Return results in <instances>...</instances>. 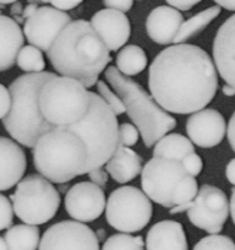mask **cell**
Returning <instances> with one entry per match:
<instances>
[{
	"mask_svg": "<svg viewBox=\"0 0 235 250\" xmlns=\"http://www.w3.org/2000/svg\"><path fill=\"white\" fill-rule=\"evenodd\" d=\"M225 175H227V179L229 180L230 184H233L235 187V158H233V160L227 165V168H225Z\"/></svg>",
	"mask_w": 235,
	"mask_h": 250,
	"instance_id": "obj_41",
	"label": "cell"
},
{
	"mask_svg": "<svg viewBox=\"0 0 235 250\" xmlns=\"http://www.w3.org/2000/svg\"><path fill=\"white\" fill-rule=\"evenodd\" d=\"M212 50L218 75L235 87V14L218 28Z\"/></svg>",
	"mask_w": 235,
	"mask_h": 250,
	"instance_id": "obj_17",
	"label": "cell"
},
{
	"mask_svg": "<svg viewBox=\"0 0 235 250\" xmlns=\"http://www.w3.org/2000/svg\"><path fill=\"white\" fill-rule=\"evenodd\" d=\"M96 86H97L98 95L100 96V98L104 101L105 104L113 110V113H114L117 117L118 115H121L125 113V105H124L121 98L119 97L117 93L113 92V91L110 90L109 86H108L104 81L98 80L97 83H96Z\"/></svg>",
	"mask_w": 235,
	"mask_h": 250,
	"instance_id": "obj_31",
	"label": "cell"
},
{
	"mask_svg": "<svg viewBox=\"0 0 235 250\" xmlns=\"http://www.w3.org/2000/svg\"><path fill=\"white\" fill-rule=\"evenodd\" d=\"M138 250H145V248H141V249H138Z\"/></svg>",
	"mask_w": 235,
	"mask_h": 250,
	"instance_id": "obj_49",
	"label": "cell"
},
{
	"mask_svg": "<svg viewBox=\"0 0 235 250\" xmlns=\"http://www.w3.org/2000/svg\"><path fill=\"white\" fill-rule=\"evenodd\" d=\"M16 64L21 70L26 71L27 74L42 73L45 68L42 50L31 44L23 45L21 48L16 58Z\"/></svg>",
	"mask_w": 235,
	"mask_h": 250,
	"instance_id": "obj_27",
	"label": "cell"
},
{
	"mask_svg": "<svg viewBox=\"0 0 235 250\" xmlns=\"http://www.w3.org/2000/svg\"><path fill=\"white\" fill-rule=\"evenodd\" d=\"M145 247L146 250H189L183 225L173 220L153 225L146 235Z\"/></svg>",
	"mask_w": 235,
	"mask_h": 250,
	"instance_id": "obj_20",
	"label": "cell"
},
{
	"mask_svg": "<svg viewBox=\"0 0 235 250\" xmlns=\"http://www.w3.org/2000/svg\"><path fill=\"white\" fill-rule=\"evenodd\" d=\"M186 175L181 162L153 157L141 172L142 191L148 199L165 208H172V199L178 183Z\"/></svg>",
	"mask_w": 235,
	"mask_h": 250,
	"instance_id": "obj_10",
	"label": "cell"
},
{
	"mask_svg": "<svg viewBox=\"0 0 235 250\" xmlns=\"http://www.w3.org/2000/svg\"><path fill=\"white\" fill-rule=\"evenodd\" d=\"M90 105L86 114L75 124L66 126L86 146L87 161L83 174L100 168L108 162L119 146V124L117 115L100 96L88 91Z\"/></svg>",
	"mask_w": 235,
	"mask_h": 250,
	"instance_id": "obj_6",
	"label": "cell"
},
{
	"mask_svg": "<svg viewBox=\"0 0 235 250\" xmlns=\"http://www.w3.org/2000/svg\"><path fill=\"white\" fill-rule=\"evenodd\" d=\"M14 208L10 199L0 194V230L8 229L13 226Z\"/></svg>",
	"mask_w": 235,
	"mask_h": 250,
	"instance_id": "obj_33",
	"label": "cell"
},
{
	"mask_svg": "<svg viewBox=\"0 0 235 250\" xmlns=\"http://www.w3.org/2000/svg\"><path fill=\"white\" fill-rule=\"evenodd\" d=\"M148 88L168 113L193 114L215 98L218 73L206 50L179 43L167 47L153 59L148 70Z\"/></svg>",
	"mask_w": 235,
	"mask_h": 250,
	"instance_id": "obj_1",
	"label": "cell"
},
{
	"mask_svg": "<svg viewBox=\"0 0 235 250\" xmlns=\"http://www.w3.org/2000/svg\"><path fill=\"white\" fill-rule=\"evenodd\" d=\"M90 105L88 91L80 81L54 75L39 93L40 113L53 126L66 128L78 123Z\"/></svg>",
	"mask_w": 235,
	"mask_h": 250,
	"instance_id": "obj_7",
	"label": "cell"
},
{
	"mask_svg": "<svg viewBox=\"0 0 235 250\" xmlns=\"http://www.w3.org/2000/svg\"><path fill=\"white\" fill-rule=\"evenodd\" d=\"M23 43L25 36L20 25L9 16L0 15V73L15 65Z\"/></svg>",
	"mask_w": 235,
	"mask_h": 250,
	"instance_id": "obj_21",
	"label": "cell"
},
{
	"mask_svg": "<svg viewBox=\"0 0 235 250\" xmlns=\"http://www.w3.org/2000/svg\"><path fill=\"white\" fill-rule=\"evenodd\" d=\"M227 136L230 147L235 152V112L232 114L229 123L227 125Z\"/></svg>",
	"mask_w": 235,
	"mask_h": 250,
	"instance_id": "obj_40",
	"label": "cell"
},
{
	"mask_svg": "<svg viewBox=\"0 0 235 250\" xmlns=\"http://www.w3.org/2000/svg\"><path fill=\"white\" fill-rule=\"evenodd\" d=\"M195 152V145L181 134H167L153 146V157L169 158L181 162L189 153Z\"/></svg>",
	"mask_w": 235,
	"mask_h": 250,
	"instance_id": "obj_23",
	"label": "cell"
},
{
	"mask_svg": "<svg viewBox=\"0 0 235 250\" xmlns=\"http://www.w3.org/2000/svg\"><path fill=\"white\" fill-rule=\"evenodd\" d=\"M197 193H198V184L196 178L186 174L185 177L178 183L176 188H175L174 194H173V199H172L173 208L178 205H183V204L191 203V201L196 198Z\"/></svg>",
	"mask_w": 235,
	"mask_h": 250,
	"instance_id": "obj_29",
	"label": "cell"
},
{
	"mask_svg": "<svg viewBox=\"0 0 235 250\" xmlns=\"http://www.w3.org/2000/svg\"><path fill=\"white\" fill-rule=\"evenodd\" d=\"M115 68L125 76H135L142 73L148 64V58L145 50L136 44L125 45L117 55Z\"/></svg>",
	"mask_w": 235,
	"mask_h": 250,
	"instance_id": "obj_26",
	"label": "cell"
},
{
	"mask_svg": "<svg viewBox=\"0 0 235 250\" xmlns=\"http://www.w3.org/2000/svg\"><path fill=\"white\" fill-rule=\"evenodd\" d=\"M141 248H145L142 237L131 235L130 233H118L105 240L102 250H138Z\"/></svg>",
	"mask_w": 235,
	"mask_h": 250,
	"instance_id": "obj_28",
	"label": "cell"
},
{
	"mask_svg": "<svg viewBox=\"0 0 235 250\" xmlns=\"http://www.w3.org/2000/svg\"><path fill=\"white\" fill-rule=\"evenodd\" d=\"M47 54L57 73L76 79L86 88L97 83L112 62L110 50L86 20L71 21Z\"/></svg>",
	"mask_w": 235,
	"mask_h": 250,
	"instance_id": "obj_2",
	"label": "cell"
},
{
	"mask_svg": "<svg viewBox=\"0 0 235 250\" xmlns=\"http://www.w3.org/2000/svg\"><path fill=\"white\" fill-rule=\"evenodd\" d=\"M0 250H9L8 244H6L5 239L3 237H0Z\"/></svg>",
	"mask_w": 235,
	"mask_h": 250,
	"instance_id": "obj_47",
	"label": "cell"
},
{
	"mask_svg": "<svg viewBox=\"0 0 235 250\" xmlns=\"http://www.w3.org/2000/svg\"><path fill=\"white\" fill-rule=\"evenodd\" d=\"M105 8L114 9V10L128 13L134 5V0H103Z\"/></svg>",
	"mask_w": 235,
	"mask_h": 250,
	"instance_id": "obj_37",
	"label": "cell"
},
{
	"mask_svg": "<svg viewBox=\"0 0 235 250\" xmlns=\"http://www.w3.org/2000/svg\"><path fill=\"white\" fill-rule=\"evenodd\" d=\"M184 16L172 6L160 5L153 9L146 20V31L153 42L167 45L173 43L175 35L178 33Z\"/></svg>",
	"mask_w": 235,
	"mask_h": 250,
	"instance_id": "obj_19",
	"label": "cell"
},
{
	"mask_svg": "<svg viewBox=\"0 0 235 250\" xmlns=\"http://www.w3.org/2000/svg\"><path fill=\"white\" fill-rule=\"evenodd\" d=\"M18 0H0V4L1 5H9V4H14L16 3Z\"/></svg>",
	"mask_w": 235,
	"mask_h": 250,
	"instance_id": "obj_48",
	"label": "cell"
},
{
	"mask_svg": "<svg viewBox=\"0 0 235 250\" xmlns=\"http://www.w3.org/2000/svg\"><path fill=\"white\" fill-rule=\"evenodd\" d=\"M9 250H37L40 242L39 228L32 225H16L8 228L5 233Z\"/></svg>",
	"mask_w": 235,
	"mask_h": 250,
	"instance_id": "obj_24",
	"label": "cell"
},
{
	"mask_svg": "<svg viewBox=\"0 0 235 250\" xmlns=\"http://www.w3.org/2000/svg\"><path fill=\"white\" fill-rule=\"evenodd\" d=\"M91 26L110 52H117L128 43L131 25L125 13L114 9H103L91 18Z\"/></svg>",
	"mask_w": 235,
	"mask_h": 250,
	"instance_id": "obj_16",
	"label": "cell"
},
{
	"mask_svg": "<svg viewBox=\"0 0 235 250\" xmlns=\"http://www.w3.org/2000/svg\"><path fill=\"white\" fill-rule=\"evenodd\" d=\"M11 13L14 14V15H20L21 13H22V5H21V3H14L13 4V8H11Z\"/></svg>",
	"mask_w": 235,
	"mask_h": 250,
	"instance_id": "obj_46",
	"label": "cell"
},
{
	"mask_svg": "<svg viewBox=\"0 0 235 250\" xmlns=\"http://www.w3.org/2000/svg\"><path fill=\"white\" fill-rule=\"evenodd\" d=\"M185 129L194 145L211 148L223 141L227 133V124L218 110L203 108L188 118Z\"/></svg>",
	"mask_w": 235,
	"mask_h": 250,
	"instance_id": "obj_15",
	"label": "cell"
},
{
	"mask_svg": "<svg viewBox=\"0 0 235 250\" xmlns=\"http://www.w3.org/2000/svg\"><path fill=\"white\" fill-rule=\"evenodd\" d=\"M169 6L180 11H188L201 3L202 0H165Z\"/></svg>",
	"mask_w": 235,
	"mask_h": 250,
	"instance_id": "obj_39",
	"label": "cell"
},
{
	"mask_svg": "<svg viewBox=\"0 0 235 250\" xmlns=\"http://www.w3.org/2000/svg\"><path fill=\"white\" fill-rule=\"evenodd\" d=\"M193 250H235V242L228 235L210 234L198 240Z\"/></svg>",
	"mask_w": 235,
	"mask_h": 250,
	"instance_id": "obj_30",
	"label": "cell"
},
{
	"mask_svg": "<svg viewBox=\"0 0 235 250\" xmlns=\"http://www.w3.org/2000/svg\"><path fill=\"white\" fill-rule=\"evenodd\" d=\"M186 213L195 227L210 234H219L229 217V201L219 188L203 184Z\"/></svg>",
	"mask_w": 235,
	"mask_h": 250,
	"instance_id": "obj_11",
	"label": "cell"
},
{
	"mask_svg": "<svg viewBox=\"0 0 235 250\" xmlns=\"http://www.w3.org/2000/svg\"><path fill=\"white\" fill-rule=\"evenodd\" d=\"M220 10H222V8H219L218 5L211 6V8L200 11L198 14L194 15L193 18H190L189 20L184 21V22L181 23L180 28H179L178 33L175 35L173 43H174V44L185 43L188 40L197 36L198 33L202 32L205 28H207L208 25H210L215 18L219 16Z\"/></svg>",
	"mask_w": 235,
	"mask_h": 250,
	"instance_id": "obj_25",
	"label": "cell"
},
{
	"mask_svg": "<svg viewBox=\"0 0 235 250\" xmlns=\"http://www.w3.org/2000/svg\"><path fill=\"white\" fill-rule=\"evenodd\" d=\"M229 215L232 216V220L235 225V187L232 189V198L229 201Z\"/></svg>",
	"mask_w": 235,
	"mask_h": 250,
	"instance_id": "obj_44",
	"label": "cell"
},
{
	"mask_svg": "<svg viewBox=\"0 0 235 250\" xmlns=\"http://www.w3.org/2000/svg\"><path fill=\"white\" fill-rule=\"evenodd\" d=\"M105 194L102 188L92 182L74 184L65 195L66 212L78 222L96 221L105 210Z\"/></svg>",
	"mask_w": 235,
	"mask_h": 250,
	"instance_id": "obj_14",
	"label": "cell"
},
{
	"mask_svg": "<svg viewBox=\"0 0 235 250\" xmlns=\"http://www.w3.org/2000/svg\"><path fill=\"white\" fill-rule=\"evenodd\" d=\"M138 138H140V133L135 125L130 123H123L119 125V145L131 147L137 144Z\"/></svg>",
	"mask_w": 235,
	"mask_h": 250,
	"instance_id": "obj_32",
	"label": "cell"
},
{
	"mask_svg": "<svg viewBox=\"0 0 235 250\" xmlns=\"http://www.w3.org/2000/svg\"><path fill=\"white\" fill-rule=\"evenodd\" d=\"M55 74L49 71L19 76L9 87L11 103L3 125L13 140L25 147L33 148L38 139L53 129L39 108V93L44 83Z\"/></svg>",
	"mask_w": 235,
	"mask_h": 250,
	"instance_id": "obj_3",
	"label": "cell"
},
{
	"mask_svg": "<svg viewBox=\"0 0 235 250\" xmlns=\"http://www.w3.org/2000/svg\"><path fill=\"white\" fill-rule=\"evenodd\" d=\"M27 168L25 151L13 139L0 136V191L10 190L22 179Z\"/></svg>",
	"mask_w": 235,
	"mask_h": 250,
	"instance_id": "obj_18",
	"label": "cell"
},
{
	"mask_svg": "<svg viewBox=\"0 0 235 250\" xmlns=\"http://www.w3.org/2000/svg\"><path fill=\"white\" fill-rule=\"evenodd\" d=\"M215 3L225 10L235 11V0H215Z\"/></svg>",
	"mask_w": 235,
	"mask_h": 250,
	"instance_id": "obj_42",
	"label": "cell"
},
{
	"mask_svg": "<svg viewBox=\"0 0 235 250\" xmlns=\"http://www.w3.org/2000/svg\"><path fill=\"white\" fill-rule=\"evenodd\" d=\"M38 250H99V240L85 223L61 221L43 233Z\"/></svg>",
	"mask_w": 235,
	"mask_h": 250,
	"instance_id": "obj_12",
	"label": "cell"
},
{
	"mask_svg": "<svg viewBox=\"0 0 235 250\" xmlns=\"http://www.w3.org/2000/svg\"><path fill=\"white\" fill-rule=\"evenodd\" d=\"M87 175L90 178V182L98 185V187H104L108 183V178H109V174L107 173V170L103 169L102 167L90 170L87 173Z\"/></svg>",
	"mask_w": 235,
	"mask_h": 250,
	"instance_id": "obj_36",
	"label": "cell"
},
{
	"mask_svg": "<svg viewBox=\"0 0 235 250\" xmlns=\"http://www.w3.org/2000/svg\"><path fill=\"white\" fill-rule=\"evenodd\" d=\"M152 213V201L142 190L131 185L113 190L105 203L107 222L121 233L142 230L150 223Z\"/></svg>",
	"mask_w": 235,
	"mask_h": 250,
	"instance_id": "obj_9",
	"label": "cell"
},
{
	"mask_svg": "<svg viewBox=\"0 0 235 250\" xmlns=\"http://www.w3.org/2000/svg\"><path fill=\"white\" fill-rule=\"evenodd\" d=\"M82 1L83 0H48V3L52 4L53 8L61 11L73 10V9L78 8Z\"/></svg>",
	"mask_w": 235,
	"mask_h": 250,
	"instance_id": "obj_38",
	"label": "cell"
},
{
	"mask_svg": "<svg viewBox=\"0 0 235 250\" xmlns=\"http://www.w3.org/2000/svg\"><path fill=\"white\" fill-rule=\"evenodd\" d=\"M37 9H38V4L28 3V5L26 6V8L23 9V11H22V18L26 20V19L30 18V16L32 15V14L35 13L36 10H37Z\"/></svg>",
	"mask_w": 235,
	"mask_h": 250,
	"instance_id": "obj_43",
	"label": "cell"
},
{
	"mask_svg": "<svg viewBox=\"0 0 235 250\" xmlns=\"http://www.w3.org/2000/svg\"><path fill=\"white\" fill-rule=\"evenodd\" d=\"M222 91L227 97H233V96H235V87L232 85H228V83H225V85L223 86Z\"/></svg>",
	"mask_w": 235,
	"mask_h": 250,
	"instance_id": "obj_45",
	"label": "cell"
},
{
	"mask_svg": "<svg viewBox=\"0 0 235 250\" xmlns=\"http://www.w3.org/2000/svg\"><path fill=\"white\" fill-rule=\"evenodd\" d=\"M87 150L81 139L66 128L54 126L33 146V163L42 177L64 184L83 175Z\"/></svg>",
	"mask_w": 235,
	"mask_h": 250,
	"instance_id": "obj_5",
	"label": "cell"
},
{
	"mask_svg": "<svg viewBox=\"0 0 235 250\" xmlns=\"http://www.w3.org/2000/svg\"><path fill=\"white\" fill-rule=\"evenodd\" d=\"M71 21L70 15L65 11L53 6H38L37 10L26 19L22 32L31 45L42 52H48L58 36Z\"/></svg>",
	"mask_w": 235,
	"mask_h": 250,
	"instance_id": "obj_13",
	"label": "cell"
},
{
	"mask_svg": "<svg viewBox=\"0 0 235 250\" xmlns=\"http://www.w3.org/2000/svg\"><path fill=\"white\" fill-rule=\"evenodd\" d=\"M181 166H183L186 174L196 178L201 172H202L203 162L202 158H201L197 153L193 152L189 153L188 156H185V157L181 160Z\"/></svg>",
	"mask_w": 235,
	"mask_h": 250,
	"instance_id": "obj_34",
	"label": "cell"
},
{
	"mask_svg": "<svg viewBox=\"0 0 235 250\" xmlns=\"http://www.w3.org/2000/svg\"><path fill=\"white\" fill-rule=\"evenodd\" d=\"M104 76L125 105V113L137 128L143 145L152 147L155 144L175 129L176 120L169 115L147 93L138 83L119 73L115 66H108Z\"/></svg>",
	"mask_w": 235,
	"mask_h": 250,
	"instance_id": "obj_4",
	"label": "cell"
},
{
	"mask_svg": "<svg viewBox=\"0 0 235 250\" xmlns=\"http://www.w3.org/2000/svg\"><path fill=\"white\" fill-rule=\"evenodd\" d=\"M10 103L11 97L9 88L3 83H0V120H3V118L8 114L10 109Z\"/></svg>",
	"mask_w": 235,
	"mask_h": 250,
	"instance_id": "obj_35",
	"label": "cell"
},
{
	"mask_svg": "<svg viewBox=\"0 0 235 250\" xmlns=\"http://www.w3.org/2000/svg\"><path fill=\"white\" fill-rule=\"evenodd\" d=\"M108 174L119 184H126L142 172V158L130 147L119 145L104 165Z\"/></svg>",
	"mask_w": 235,
	"mask_h": 250,
	"instance_id": "obj_22",
	"label": "cell"
},
{
	"mask_svg": "<svg viewBox=\"0 0 235 250\" xmlns=\"http://www.w3.org/2000/svg\"><path fill=\"white\" fill-rule=\"evenodd\" d=\"M10 201L14 215L23 223L40 226L57 215L61 198L52 182L40 174H30L18 183Z\"/></svg>",
	"mask_w": 235,
	"mask_h": 250,
	"instance_id": "obj_8",
	"label": "cell"
}]
</instances>
